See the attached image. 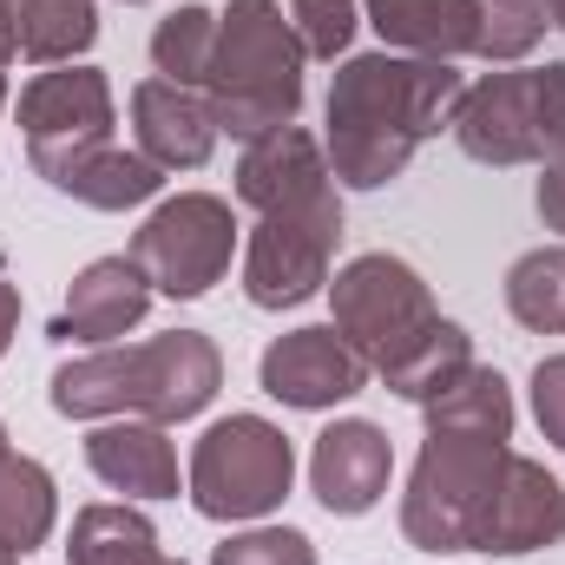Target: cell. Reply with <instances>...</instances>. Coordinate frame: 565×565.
<instances>
[{
    "mask_svg": "<svg viewBox=\"0 0 565 565\" xmlns=\"http://www.w3.org/2000/svg\"><path fill=\"white\" fill-rule=\"evenodd\" d=\"M467 79L454 73V60H415V53H349L329 79V171L349 191H382L395 184L427 139H440L454 126Z\"/></svg>",
    "mask_w": 565,
    "mask_h": 565,
    "instance_id": "cell-1",
    "label": "cell"
},
{
    "mask_svg": "<svg viewBox=\"0 0 565 565\" xmlns=\"http://www.w3.org/2000/svg\"><path fill=\"white\" fill-rule=\"evenodd\" d=\"M224 388V355L204 329H164L151 342H106L60 362L46 395L66 422H158L204 415Z\"/></svg>",
    "mask_w": 565,
    "mask_h": 565,
    "instance_id": "cell-2",
    "label": "cell"
},
{
    "mask_svg": "<svg viewBox=\"0 0 565 565\" xmlns=\"http://www.w3.org/2000/svg\"><path fill=\"white\" fill-rule=\"evenodd\" d=\"M302 40L282 13V0H231L217 13V53L204 73V99L217 113V132L237 145L296 126L302 113Z\"/></svg>",
    "mask_w": 565,
    "mask_h": 565,
    "instance_id": "cell-3",
    "label": "cell"
},
{
    "mask_svg": "<svg viewBox=\"0 0 565 565\" xmlns=\"http://www.w3.org/2000/svg\"><path fill=\"white\" fill-rule=\"evenodd\" d=\"M507 440L500 434H473V427H427L422 454L408 467V493H402V540L415 553H473L487 493L507 467Z\"/></svg>",
    "mask_w": 565,
    "mask_h": 565,
    "instance_id": "cell-4",
    "label": "cell"
},
{
    "mask_svg": "<svg viewBox=\"0 0 565 565\" xmlns=\"http://www.w3.org/2000/svg\"><path fill=\"white\" fill-rule=\"evenodd\" d=\"M473 164H546L565 151V60L546 66H507L460 93L447 126Z\"/></svg>",
    "mask_w": 565,
    "mask_h": 565,
    "instance_id": "cell-5",
    "label": "cell"
},
{
    "mask_svg": "<svg viewBox=\"0 0 565 565\" xmlns=\"http://www.w3.org/2000/svg\"><path fill=\"white\" fill-rule=\"evenodd\" d=\"M296 487V440L264 415H224L198 434L184 493L204 520L217 526H250L270 520Z\"/></svg>",
    "mask_w": 565,
    "mask_h": 565,
    "instance_id": "cell-6",
    "label": "cell"
},
{
    "mask_svg": "<svg viewBox=\"0 0 565 565\" xmlns=\"http://www.w3.org/2000/svg\"><path fill=\"white\" fill-rule=\"evenodd\" d=\"M434 289L408 257H388V250H369L355 264H342L329 277V322L335 335L369 362V375L395 369L427 329H434Z\"/></svg>",
    "mask_w": 565,
    "mask_h": 565,
    "instance_id": "cell-7",
    "label": "cell"
},
{
    "mask_svg": "<svg viewBox=\"0 0 565 565\" xmlns=\"http://www.w3.org/2000/svg\"><path fill=\"white\" fill-rule=\"evenodd\" d=\"M126 257L145 270L151 296L198 302L231 277V264L244 257V237H237V217L217 191H178V198L151 204V217L132 231Z\"/></svg>",
    "mask_w": 565,
    "mask_h": 565,
    "instance_id": "cell-8",
    "label": "cell"
},
{
    "mask_svg": "<svg viewBox=\"0 0 565 565\" xmlns=\"http://www.w3.org/2000/svg\"><path fill=\"white\" fill-rule=\"evenodd\" d=\"M119 106H113V79L99 66H46L20 86V132H26V164L33 178H46L60 191V178L73 164H86L93 151L113 145Z\"/></svg>",
    "mask_w": 565,
    "mask_h": 565,
    "instance_id": "cell-9",
    "label": "cell"
},
{
    "mask_svg": "<svg viewBox=\"0 0 565 565\" xmlns=\"http://www.w3.org/2000/svg\"><path fill=\"white\" fill-rule=\"evenodd\" d=\"M335 244H342V198L257 217L244 237V296L257 309H302L309 296L329 289Z\"/></svg>",
    "mask_w": 565,
    "mask_h": 565,
    "instance_id": "cell-10",
    "label": "cell"
},
{
    "mask_svg": "<svg viewBox=\"0 0 565 565\" xmlns=\"http://www.w3.org/2000/svg\"><path fill=\"white\" fill-rule=\"evenodd\" d=\"M369 362L335 335V322H309V329H289L277 335L264 355H257V388L296 408V415H322V408H342L369 388Z\"/></svg>",
    "mask_w": 565,
    "mask_h": 565,
    "instance_id": "cell-11",
    "label": "cell"
},
{
    "mask_svg": "<svg viewBox=\"0 0 565 565\" xmlns=\"http://www.w3.org/2000/svg\"><path fill=\"white\" fill-rule=\"evenodd\" d=\"M565 540V487L546 473V460L533 454H507L493 493H487V513H480V533H473V553H493V559H526L540 546H559Z\"/></svg>",
    "mask_w": 565,
    "mask_h": 565,
    "instance_id": "cell-12",
    "label": "cell"
},
{
    "mask_svg": "<svg viewBox=\"0 0 565 565\" xmlns=\"http://www.w3.org/2000/svg\"><path fill=\"white\" fill-rule=\"evenodd\" d=\"M329 198H342V184H335L329 151H322L316 132L277 126V132L244 145V158H237V204L244 211L270 217V211H309V204H329Z\"/></svg>",
    "mask_w": 565,
    "mask_h": 565,
    "instance_id": "cell-13",
    "label": "cell"
},
{
    "mask_svg": "<svg viewBox=\"0 0 565 565\" xmlns=\"http://www.w3.org/2000/svg\"><path fill=\"white\" fill-rule=\"evenodd\" d=\"M395 480V440L375 422L349 415V422H329L309 447V493L322 500V513L335 520H362L382 507Z\"/></svg>",
    "mask_w": 565,
    "mask_h": 565,
    "instance_id": "cell-14",
    "label": "cell"
},
{
    "mask_svg": "<svg viewBox=\"0 0 565 565\" xmlns=\"http://www.w3.org/2000/svg\"><path fill=\"white\" fill-rule=\"evenodd\" d=\"M132 139L158 171H204L224 132H217V113L198 86L139 79L132 86Z\"/></svg>",
    "mask_w": 565,
    "mask_h": 565,
    "instance_id": "cell-15",
    "label": "cell"
},
{
    "mask_svg": "<svg viewBox=\"0 0 565 565\" xmlns=\"http://www.w3.org/2000/svg\"><path fill=\"white\" fill-rule=\"evenodd\" d=\"M151 309V282L132 257H93L73 289H66V309L53 316V342H86V349H106V342H126Z\"/></svg>",
    "mask_w": 565,
    "mask_h": 565,
    "instance_id": "cell-16",
    "label": "cell"
},
{
    "mask_svg": "<svg viewBox=\"0 0 565 565\" xmlns=\"http://www.w3.org/2000/svg\"><path fill=\"white\" fill-rule=\"evenodd\" d=\"M86 467L126 500H178V447L158 422H99L86 434Z\"/></svg>",
    "mask_w": 565,
    "mask_h": 565,
    "instance_id": "cell-17",
    "label": "cell"
},
{
    "mask_svg": "<svg viewBox=\"0 0 565 565\" xmlns=\"http://www.w3.org/2000/svg\"><path fill=\"white\" fill-rule=\"evenodd\" d=\"M362 20L382 33L388 53L460 60V53H473L480 0H362Z\"/></svg>",
    "mask_w": 565,
    "mask_h": 565,
    "instance_id": "cell-18",
    "label": "cell"
},
{
    "mask_svg": "<svg viewBox=\"0 0 565 565\" xmlns=\"http://www.w3.org/2000/svg\"><path fill=\"white\" fill-rule=\"evenodd\" d=\"M53 520H60L53 473L33 454H7L0 460V546L26 559V553H40L53 540Z\"/></svg>",
    "mask_w": 565,
    "mask_h": 565,
    "instance_id": "cell-19",
    "label": "cell"
},
{
    "mask_svg": "<svg viewBox=\"0 0 565 565\" xmlns=\"http://www.w3.org/2000/svg\"><path fill=\"white\" fill-rule=\"evenodd\" d=\"M99 40L93 0H13V46L26 66H73Z\"/></svg>",
    "mask_w": 565,
    "mask_h": 565,
    "instance_id": "cell-20",
    "label": "cell"
},
{
    "mask_svg": "<svg viewBox=\"0 0 565 565\" xmlns=\"http://www.w3.org/2000/svg\"><path fill=\"white\" fill-rule=\"evenodd\" d=\"M158 559V526L126 500H93L73 513L66 565H151Z\"/></svg>",
    "mask_w": 565,
    "mask_h": 565,
    "instance_id": "cell-21",
    "label": "cell"
},
{
    "mask_svg": "<svg viewBox=\"0 0 565 565\" xmlns=\"http://www.w3.org/2000/svg\"><path fill=\"white\" fill-rule=\"evenodd\" d=\"M60 191L73 198V204H86V211H132V204H151L158 191H164V171L145 158L139 145L126 151V145H106V151H93L86 164H73L66 178H60Z\"/></svg>",
    "mask_w": 565,
    "mask_h": 565,
    "instance_id": "cell-22",
    "label": "cell"
},
{
    "mask_svg": "<svg viewBox=\"0 0 565 565\" xmlns=\"http://www.w3.org/2000/svg\"><path fill=\"white\" fill-rule=\"evenodd\" d=\"M422 415L427 427H473V434H500V440H513V422H520L507 375L487 369V362H467L440 395H427Z\"/></svg>",
    "mask_w": 565,
    "mask_h": 565,
    "instance_id": "cell-23",
    "label": "cell"
},
{
    "mask_svg": "<svg viewBox=\"0 0 565 565\" xmlns=\"http://www.w3.org/2000/svg\"><path fill=\"white\" fill-rule=\"evenodd\" d=\"M473 362V335L460 329V322H447V316H434V329H427L422 342L395 362V369H382L375 382L388 388V395H402V402H415L422 408L427 395H440L460 369Z\"/></svg>",
    "mask_w": 565,
    "mask_h": 565,
    "instance_id": "cell-24",
    "label": "cell"
},
{
    "mask_svg": "<svg viewBox=\"0 0 565 565\" xmlns=\"http://www.w3.org/2000/svg\"><path fill=\"white\" fill-rule=\"evenodd\" d=\"M507 309L533 335H565V244H540L507 270Z\"/></svg>",
    "mask_w": 565,
    "mask_h": 565,
    "instance_id": "cell-25",
    "label": "cell"
},
{
    "mask_svg": "<svg viewBox=\"0 0 565 565\" xmlns=\"http://www.w3.org/2000/svg\"><path fill=\"white\" fill-rule=\"evenodd\" d=\"M211 53H217V13L211 7H171L151 26V73L171 79V86H198L204 93Z\"/></svg>",
    "mask_w": 565,
    "mask_h": 565,
    "instance_id": "cell-26",
    "label": "cell"
},
{
    "mask_svg": "<svg viewBox=\"0 0 565 565\" xmlns=\"http://www.w3.org/2000/svg\"><path fill=\"white\" fill-rule=\"evenodd\" d=\"M546 0H480V26H473V60L487 66H520L540 40H546Z\"/></svg>",
    "mask_w": 565,
    "mask_h": 565,
    "instance_id": "cell-27",
    "label": "cell"
},
{
    "mask_svg": "<svg viewBox=\"0 0 565 565\" xmlns=\"http://www.w3.org/2000/svg\"><path fill=\"white\" fill-rule=\"evenodd\" d=\"M289 26L302 40L309 60H349L355 26H362V0H289Z\"/></svg>",
    "mask_w": 565,
    "mask_h": 565,
    "instance_id": "cell-28",
    "label": "cell"
},
{
    "mask_svg": "<svg viewBox=\"0 0 565 565\" xmlns=\"http://www.w3.org/2000/svg\"><path fill=\"white\" fill-rule=\"evenodd\" d=\"M211 565H316V546L296 526H244L211 546Z\"/></svg>",
    "mask_w": 565,
    "mask_h": 565,
    "instance_id": "cell-29",
    "label": "cell"
},
{
    "mask_svg": "<svg viewBox=\"0 0 565 565\" xmlns=\"http://www.w3.org/2000/svg\"><path fill=\"white\" fill-rule=\"evenodd\" d=\"M533 422L565 454V355H546L533 369Z\"/></svg>",
    "mask_w": 565,
    "mask_h": 565,
    "instance_id": "cell-30",
    "label": "cell"
},
{
    "mask_svg": "<svg viewBox=\"0 0 565 565\" xmlns=\"http://www.w3.org/2000/svg\"><path fill=\"white\" fill-rule=\"evenodd\" d=\"M540 217H546V231H559V244H565V151L559 158H546L540 164Z\"/></svg>",
    "mask_w": 565,
    "mask_h": 565,
    "instance_id": "cell-31",
    "label": "cell"
},
{
    "mask_svg": "<svg viewBox=\"0 0 565 565\" xmlns=\"http://www.w3.org/2000/svg\"><path fill=\"white\" fill-rule=\"evenodd\" d=\"M13 329H20V289L7 282V264H0V355L13 349Z\"/></svg>",
    "mask_w": 565,
    "mask_h": 565,
    "instance_id": "cell-32",
    "label": "cell"
},
{
    "mask_svg": "<svg viewBox=\"0 0 565 565\" xmlns=\"http://www.w3.org/2000/svg\"><path fill=\"white\" fill-rule=\"evenodd\" d=\"M546 20H553V26L565 33V0H546Z\"/></svg>",
    "mask_w": 565,
    "mask_h": 565,
    "instance_id": "cell-33",
    "label": "cell"
},
{
    "mask_svg": "<svg viewBox=\"0 0 565 565\" xmlns=\"http://www.w3.org/2000/svg\"><path fill=\"white\" fill-rule=\"evenodd\" d=\"M0 565H20V553H7V546H0Z\"/></svg>",
    "mask_w": 565,
    "mask_h": 565,
    "instance_id": "cell-34",
    "label": "cell"
},
{
    "mask_svg": "<svg viewBox=\"0 0 565 565\" xmlns=\"http://www.w3.org/2000/svg\"><path fill=\"white\" fill-rule=\"evenodd\" d=\"M151 565H184V559H171V553H158V559H151Z\"/></svg>",
    "mask_w": 565,
    "mask_h": 565,
    "instance_id": "cell-35",
    "label": "cell"
},
{
    "mask_svg": "<svg viewBox=\"0 0 565 565\" xmlns=\"http://www.w3.org/2000/svg\"><path fill=\"white\" fill-rule=\"evenodd\" d=\"M7 454H13V447H7V427H0V460H7Z\"/></svg>",
    "mask_w": 565,
    "mask_h": 565,
    "instance_id": "cell-36",
    "label": "cell"
},
{
    "mask_svg": "<svg viewBox=\"0 0 565 565\" xmlns=\"http://www.w3.org/2000/svg\"><path fill=\"white\" fill-rule=\"evenodd\" d=\"M126 7H145V0H126Z\"/></svg>",
    "mask_w": 565,
    "mask_h": 565,
    "instance_id": "cell-37",
    "label": "cell"
}]
</instances>
